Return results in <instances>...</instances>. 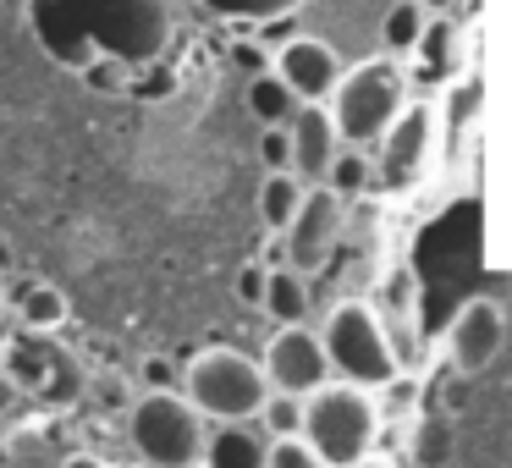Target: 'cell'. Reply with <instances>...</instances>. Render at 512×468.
<instances>
[{
    "label": "cell",
    "instance_id": "d4e9b609",
    "mask_svg": "<svg viewBox=\"0 0 512 468\" xmlns=\"http://www.w3.org/2000/svg\"><path fill=\"white\" fill-rule=\"evenodd\" d=\"M259 292H265V270L248 265L243 270V303H254V309H259Z\"/></svg>",
    "mask_w": 512,
    "mask_h": 468
},
{
    "label": "cell",
    "instance_id": "603a6c76",
    "mask_svg": "<svg viewBox=\"0 0 512 468\" xmlns=\"http://www.w3.org/2000/svg\"><path fill=\"white\" fill-rule=\"evenodd\" d=\"M259 155H265L270 171H281L292 160V144H287V122H265V138H259Z\"/></svg>",
    "mask_w": 512,
    "mask_h": 468
},
{
    "label": "cell",
    "instance_id": "cb8c5ba5",
    "mask_svg": "<svg viewBox=\"0 0 512 468\" xmlns=\"http://www.w3.org/2000/svg\"><path fill=\"white\" fill-rule=\"evenodd\" d=\"M474 105H479V83H463V89L452 94V105H446V122H452V133L474 122Z\"/></svg>",
    "mask_w": 512,
    "mask_h": 468
},
{
    "label": "cell",
    "instance_id": "277c9868",
    "mask_svg": "<svg viewBox=\"0 0 512 468\" xmlns=\"http://www.w3.org/2000/svg\"><path fill=\"white\" fill-rule=\"evenodd\" d=\"M320 342H325V358H331V375L353 380V386L380 391V386H391L397 369H402L397 347H391V336H386V320L358 298L336 303L325 331H320Z\"/></svg>",
    "mask_w": 512,
    "mask_h": 468
},
{
    "label": "cell",
    "instance_id": "4fadbf2b",
    "mask_svg": "<svg viewBox=\"0 0 512 468\" xmlns=\"http://www.w3.org/2000/svg\"><path fill=\"white\" fill-rule=\"evenodd\" d=\"M259 309H265L276 325L309 320V276L292 270V265H270L265 270V292H259Z\"/></svg>",
    "mask_w": 512,
    "mask_h": 468
},
{
    "label": "cell",
    "instance_id": "3957f363",
    "mask_svg": "<svg viewBox=\"0 0 512 468\" xmlns=\"http://www.w3.org/2000/svg\"><path fill=\"white\" fill-rule=\"evenodd\" d=\"M325 105H331V122H336V133H342V144L369 149L391 127V116L408 105V72H402L391 56L358 61L353 72L336 78V89H331Z\"/></svg>",
    "mask_w": 512,
    "mask_h": 468
},
{
    "label": "cell",
    "instance_id": "7c38bea8",
    "mask_svg": "<svg viewBox=\"0 0 512 468\" xmlns=\"http://www.w3.org/2000/svg\"><path fill=\"white\" fill-rule=\"evenodd\" d=\"M270 430L259 419H210L204 424V457L210 468H265Z\"/></svg>",
    "mask_w": 512,
    "mask_h": 468
},
{
    "label": "cell",
    "instance_id": "e0dca14e",
    "mask_svg": "<svg viewBox=\"0 0 512 468\" xmlns=\"http://www.w3.org/2000/svg\"><path fill=\"white\" fill-rule=\"evenodd\" d=\"M369 182H375V166H369V160L358 155L353 144H342V149H336L331 171H325V188H336L347 204H358V193H364Z\"/></svg>",
    "mask_w": 512,
    "mask_h": 468
},
{
    "label": "cell",
    "instance_id": "52a82bcc",
    "mask_svg": "<svg viewBox=\"0 0 512 468\" xmlns=\"http://www.w3.org/2000/svg\"><path fill=\"white\" fill-rule=\"evenodd\" d=\"M375 144H380V160H375L380 188L408 193L413 182L424 177L430 155H435V111H430V105H402Z\"/></svg>",
    "mask_w": 512,
    "mask_h": 468
},
{
    "label": "cell",
    "instance_id": "7402d4cb",
    "mask_svg": "<svg viewBox=\"0 0 512 468\" xmlns=\"http://www.w3.org/2000/svg\"><path fill=\"white\" fill-rule=\"evenodd\" d=\"M210 12H221V17H248V23H265V17H287V12H298L303 0H204Z\"/></svg>",
    "mask_w": 512,
    "mask_h": 468
},
{
    "label": "cell",
    "instance_id": "9a60e30c",
    "mask_svg": "<svg viewBox=\"0 0 512 468\" xmlns=\"http://www.w3.org/2000/svg\"><path fill=\"white\" fill-rule=\"evenodd\" d=\"M67 314H72L67 292L50 287V281H34L28 292H17V320H23V331H28V336L61 331V325H67Z\"/></svg>",
    "mask_w": 512,
    "mask_h": 468
},
{
    "label": "cell",
    "instance_id": "30bf717a",
    "mask_svg": "<svg viewBox=\"0 0 512 468\" xmlns=\"http://www.w3.org/2000/svg\"><path fill=\"white\" fill-rule=\"evenodd\" d=\"M501 336H507V320H501V309L490 298H468L463 309H457L452 331H446V347H452V364L457 369H485L496 364L501 353Z\"/></svg>",
    "mask_w": 512,
    "mask_h": 468
},
{
    "label": "cell",
    "instance_id": "5bb4252c",
    "mask_svg": "<svg viewBox=\"0 0 512 468\" xmlns=\"http://www.w3.org/2000/svg\"><path fill=\"white\" fill-rule=\"evenodd\" d=\"M419 61H424V78L430 83H441V78H452L457 72V50H463V28L452 23V17H424V34H419Z\"/></svg>",
    "mask_w": 512,
    "mask_h": 468
},
{
    "label": "cell",
    "instance_id": "5b68a950",
    "mask_svg": "<svg viewBox=\"0 0 512 468\" xmlns=\"http://www.w3.org/2000/svg\"><path fill=\"white\" fill-rule=\"evenodd\" d=\"M182 397L204 413V419H254L259 402L270 397L265 364L237 347H204L182 369Z\"/></svg>",
    "mask_w": 512,
    "mask_h": 468
},
{
    "label": "cell",
    "instance_id": "d6986e66",
    "mask_svg": "<svg viewBox=\"0 0 512 468\" xmlns=\"http://www.w3.org/2000/svg\"><path fill=\"white\" fill-rule=\"evenodd\" d=\"M248 100H254V111L265 116V122H287V116L298 111V94H292L276 72H265V78L254 83V94H248Z\"/></svg>",
    "mask_w": 512,
    "mask_h": 468
},
{
    "label": "cell",
    "instance_id": "9c48e42d",
    "mask_svg": "<svg viewBox=\"0 0 512 468\" xmlns=\"http://www.w3.org/2000/svg\"><path fill=\"white\" fill-rule=\"evenodd\" d=\"M287 144H292V160L287 171L298 182H325L336 149H342V133L331 122V105L325 100H298V111L287 116Z\"/></svg>",
    "mask_w": 512,
    "mask_h": 468
},
{
    "label": "cell",
    "instance_id": "83f0119b",
    "mask_svg": "<svg viewBox=\"0 0 512 468\" xmlns=\"http://www.w3.org/2000/svg\"><path fill=\"white\" fill-rule=\"evenodd\" d=\"M457 0H424V12H452Z\"/></svg>",
    "mask_w": 512,
    "mask_h": 468
},
{
    "label": "cell",
    "instance_id": "8992f818",
    "mask_svg": "<svg viewBox=\"0 0 512 468\" xmlns=\"http://www.w3.org/2000/svg\"><path fill=\"white\" fill-rule=\"evenodd\" d=\"M342 232H347V199L336 188H325V182H309L298 210H292V221L276 232L281 237V265L314 276V270H325L331 254L342 248Z\"/></svg>",
    "mask_w": 512,
    "mask_h": 468
},
{
    "label": "cell",
    "instance_id": "6da1fadb",
    "mask_svg": "<svg viewBox=\"0 0 512 468\" xmlns=\"http://www.w3.org/2000/svg\"><path fill=\"white\" fill-rule=\"evenodd\" d=\"M204 413L182 397V386H144L127 402V441L155 468H193L204 457Z\"/></svg>",
    "mask_w": 512,
    "mask_h": 468
},
{
    "label": "cell",
    "instance_id": "484cf974",
    "mask_svg": "<svg viewBox=\"0 0 512 468\" xmlns=\"http://www.w3.org/2000/svg\"><path fill=\"white\" fill-rule=\"evenodd\" d=\"M17 397H23V386H17V375H12V369L0 364V413L12 408V402H17Z\"/></svg>",
    "mask_w": 512,
    "mask_h": 468
},
{
    "label": "cell",
    "instance_id": "4316f807",
    "mask_svg": "<svg viewBox=\"0 0 512 468\" xmlns=\"http://www.w3.org/2000/svg\"><path fill=\"white\" fill-rule=\"evenodd\" d=\"M144 386H171V369L166 364H144Z\"/></svg>",
    "mask_w": 512,
    "mask_h": 468
},
{
    "label": "cell",
    "instance_id": "8fae6325",
    "mask_svg": "<svg viewBox=\"0 0 512 468\" xmlns=\"http://www.w3.org/2000/svg\"><path fill=\"white\" fill-rule=\"evenodd\" d=\"M276 78L298 100H331L336 78H342V61H336V50L325 39H287L276 56Z\"/></svg>",
    "mask_w": 512,
    "mask_h": 468
},
{
    "label": "cell",
    "instance_id": "44dd1931",
    "mask_svg": "<svg viewBox=\"0 0 512 468\" xmlns=\"http://www.w3.org/2000/svg\"><path fill=\"white\" fill-rule=\"evenodd\" d=\"M265 468H320V457H314L309 441H303V430H292V435H270Z\"/></svg>",
    "mask_w": 512,
    "mask_h": 468
},
{
    "label": "cell",
    "instance_id": "ffe728a7",
    "mask_svg": "<svg viewBox=\"0 0 512 468\" xmlns=\"http://www.w3.org/2000/svg\"><path fill=\"white\" fill-rule=\"evenodd\" d=\"M259 424H265L270 435H292V430H303V397H287V391H270L265 402H259V413H254Z\"/></svg>",
    "mask_w": 512,
    "mask_h": 468
},
{
    "label": "cell",
    "instance_id": "f1b7e54d",
    "mask_svg": "<svg viewBox=\"0 0 512 468\" xmlns=\"http://www.w3.org/2000/svg\"><path fill=\"white\" fill-rule=\"evenodd\" d=\"M6 303H12V292H6V281H0V314H6Z\"/></svg>",
    "mask_w": 512,
    "mask_h": 468
},
{
    "label": "cell",
    "instance_id": "ac0fdd59",
    "mask_svg": "<svg viewBox=\"0 0 512 468\" xmlns=\"http://www.w3.org/2000/svg\"><path fill=\"white\" fill-rule=\"evenodd\" d=\"M424 0H402V6H391V17H386V50L391 56H408L413 45H419V34H424Z\"/></svg>",
    "mask_w": 512,
    "mask_h": 468
},
{
    "label": "cell",
    "instance_id": "2e32d148",
    "mask_svg": "<svg viewBox=\"0 0 512 468\" xmlns=\"http://www.w3.org/2000/svg\"><path fill=\"white\" fill-rule=\"evenodd\" d=\"M303 188H309V182H298L287 166H281V171H270V177L259 182V221H265L270 232H281V226L292 221V210H298Z\"/></svg>",
    "mask_w": 512,
    "mask_h": 468
},
{
    "label": "cell",
    "instance_id": "ba28073f",
    "mask_svg": "<svg viewBox=\"0 0 512 468\" xmlns=\"http://www.w3.org/2000/svg\"><path fill=\"white\" fill-rule=\"evenodd\" d=\"M265 380L270 391H287V397H309L314 386L331 380V358H325L320 331H309V320L276 325V336L265 347Z\"/></svg>",
    "mask_w": 512,
    "mask_h": 468
},
{
    "label": "cell",
    "instance_id": "7a4b0ae2",
    "mask_svg": "<svg viewBox=\"0 0 512 468\" xmlns=\"http://www.w3.org/2000/svg\"><path fill=\"white\" fill-rule=\"evenodd\" d=\"M380 430V413L369 402V386L353 380H325L303 397V441L314 446V457L331 468H347L358 457H369Z\"/></svg>",
    "mask_w": 512,
    "mask_h": 468
}]
</instances>
